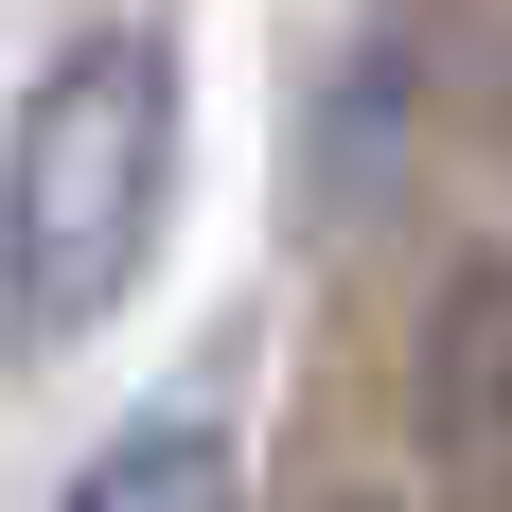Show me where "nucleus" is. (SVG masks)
Listing matches in <instances>:
<instances>
[{
  "instance_id": "7ed1b4c3",
  "label": "nucleus",
  "mask_w": 512,
  "mask_h": 512,
  "mask_svg": "<svg viewBox=\"0 0 512 512\" xmlns=\"http://www.w3.org/2000/svg\"><path fill=\"white\" fill-rule=\"evenodd\" d=\"M71 512H230V442L212 424H142V442H106L71 477Z\"/></svg>"
},
{
  "instance_id": "f257e3e1",
  "label": "nucleus",
  "mask_w": 512,
  "mask_h": 512,
  "mask_svg": "<svg viewBox=\"0 0 512 512\" xmlns=\"http://www.w3.org/2000/svg\"><path fill=\"white\" fill-rule=\"evenodd\" d=\"M159 212H177V53L159 36H71L18 89V142H0V318L36 354L89 336L159 265Z\"/></svg>"
},
{
  "instance_id": "f03ea898",
  "label": "nucleus",
  "mask_w": 512,
  "mask_h": 512,
  "mask_svg": "<svg viewBox=\"0 0 512 512\" xmlns=\"http://www.w3.org/2000/svg\"><path fill=\"white\" fill-rule=\"evenodd\" d=\"M424 442L460 512H512V248H477L424 318Z\"/></svg>"
}]
</instances>
